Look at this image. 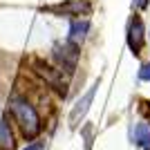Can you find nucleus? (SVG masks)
<instances>
[{"instance_id": "20e7f679", "label": "nucleus", "mask_w": 150, "mask_h": 150, "mask_svg": "<svg viewBox=\"0 0 150 150\" xmlns=\"http://www.w3.org/2000/svg\"><path fill=\"white\" fill-rule=\"evenodd\" d=\"M128 45H130L132 54H139L144 47V23H141V18H134L128 27Z\"/></svg>"}, {"instance_id": "9b49d317", "label": "nucleus", "mask_w": 150, "mask_h": 150, "mask_svg": "<svg viewBox=\"0 0 150 150\" xmlns=\"http://www.w3.org/2000/svg\"><path fill=\"white\" fill-rule=\"evenodd\" d=\"M25 150H43V144H31V146H27Z\"/></svg>"}, {"instance_id": "6e6552de", "label": "nucleus", "mask_w": 150, "mask_h": 150, "mask_svg": "<svg viewBox=\"0 0 150 150\" xmlns=\"http://www.w3.org/2000/svg\"><path fill=\"white\" fill-rule=\"evenodd\" d=\"M0 150H13V134L7 119H0Z\"/></svg>"}, {"instance_id": "1a4fd4ad", "label": "nucleus", "mask_w": 150, "mask_h": 150, "mask_svg": "<svg viewBox=\"0 0 150 150\" xmlns=\"http://www.w3.org/2000/svg\"><path fill=\"white\" fill-rule=\"evenodd\" d=\"M134 141L144 150H150V125L148 123H139L134 128Z\"/></svg>"}, {"instance_id": "39448f33", "label": "nucleus", "mask_w": 150, "mask_h": 150, "mask_svg": "<svg viewBox=\"0 0 150 150\" xmlns=\"http://www.w3.org/2000/svg\"><path fill=\"white\" fill-rule=\"evenodd\" d=\"M96 88H99V83H96V85H92L88 92L83 94V99L76 101V105L72 108V114H69V121H72V123H79V121L85 117V112H88V108H90V103H92V99H94V92H96Z\"/></svg>"}, {"instance_id": "f257e3e1", "label": "nucleus", "mask_w": 150, "mask_h": 150, "mask_svg": "<svg viewBox=\"0 0 150 150\" xmlns=\"http://www.w3.org/2000/svg\"><path fill=\"white\" fill-rule=\"evenodd\" d=\"M11 110H13V117L18 119L25 137L31 139V137H36L38 132H40V119H38L36 110H34L25 99H13L11 101Z\"/></svg>"}, {"instance_id": "f8f14e48", "label": "nucleus", "mask_w": 150, "mask_h": 150, "mask_svg": "<svg viewBox=\"0 0 150 150\" xmlns=\"http://www.w3.org/2000/svg\"><path fill=\"white\" fill-rule=\"evenodd\" d=\"M146 5H148V0H137V7H141V9H144Z\"/></svg>"}, {"instance_id": "f03ea898", "label": "nucleus", "mask_w": 150, "mask_h": 150, "mask_svg": "<svg viewBox=\"0 0 150 150\" xmlns=\"http://www.w3.org/2000/svg\"><path fill=\"white\" fill-rule=\"evenodd\" d=\"M54 56H56V61L61 63L63 69L72 72V69L76 67V63H79V45H74V43L56 45V47H54Z\"/></svg>"}, {"instance_id": "9d476101", "label": "nucleus", "mask_w": 150, "mask_h": 150, "mask_svg": "<svg viewBox=\"0 0 150 150\" xmlns=\"http://www.w3.org/2000/svg\"><path fill=\"white\" fill-rule=\"evenodd\" d=\"M139 79L141 81H150V63H146L144 67L139 69Z\"/></svg>"}, {"instance_id": "0eeeda50", "label": "nucleus", "mask_w": 150, "mask_h": 150, "mask_svg": "<svg viewBox=\"0 0 150 150\" xmlns=\"http://www.w3.org/2000/svg\"><path fill=\"white\" fill-rule=\"evenodd\" d=\"M54 11H61V13H76V16H81V13H90V5L85 0H74V2H65V5L56 7Z\"/></svg>"}, {"instance_id": "7ed1b4c3", "label": "nucleus", "mask_w": 150, "mask_h": 150, "mask_svg": "<svg viewBox=\"0 0 150 150\" xmlns=\"http://www.w3.org/2000/svg\"><path fill=\"white\" fill-rule=\"evenodd\" d=\"M36 67H38V74L43 76V79H47V83L54 85L61 94L67 92V81H65V76H63V69H54V67H50V65H45V63H36Z\"/></svg>"}, {"instance_id": "423d86ee", "label": "nucleus", "mask_w": 150, "mask_h": 150, "mask_svg": "<svg viewBox=\"0 0 150 150\" xmlns=\"http://www.w3.org/2000/svg\"><path fill=\"white\" fill-rule=\"evenodd\" d=\"M88 29H90L88 20H72V25H69V43L81 45L85 40V36H88Z\"/></svg>"}]
</instances>
